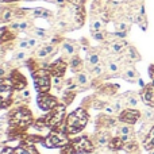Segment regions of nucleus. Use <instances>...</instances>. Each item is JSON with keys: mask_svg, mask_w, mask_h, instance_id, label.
I'll return each instance as SVG.
<instances>
[{"mask_svg": "<svg viewBox=\"0 0 154 154\" xmlns=\"http://www.w3.org/2000/svg\"><path fill=\"white\" fill-rule=\"evenodd\" d=\"M88 123V114L85 109L77 108L72 114L68 115L66 120H65L64 126L61 128V133L66 134V135H72V134H77L87 126Z\"/></svg>", "mask_w": 154, "mask_h": 154, "instance_id": "obj_1", "label": "nucleus"}, {"mask_svg": "<svg viewBox=\"0 0 154 154\" xmlns=\"http://www.w3.org/2000/svg\"><path fill=\"white\" fill-rule=\"evenodd\" d=\"M65 115H66V106L65 104H58L53 109H50L49 114L42 118L46 128H50L53 131H61L60 128H61L62 123H65Z\"/></svg>", "mask_w": 154, "mask_h": 154, "instance_id": "obj_2", "label": "nucleus"}, {"mask_svg": "<svg viewBox=\"0 0 154 154\" xmlns=\"http://www.w3.org/2000/svg\"><path fill=\"white\" fill-rule=\"evenodd\" d=\"M32 123V114L27 108H16L10 115V126L12 130H24Z\"/></svg>", "mask_w": 154, "mask_h": 154, "instance_id": "obj_3", "label": "nucleus"}, {"mask_svg": "<svg viewBox=\"0 0 154 154\" xmlns=\"http://www.w3.org/2000/svg\"><path fill=\"white\" fill-rule=\"evenodd\" d=\"M50 76H51L50 70L46 69V68H39L38 70L32 72L35 89H37L39 93H46L50 91V85H51Z\"/></svg>", "mask_w": 154, "mask_h": 154, "instance_id": "obj_4", "label": "nucleus"}, {"mask_svg": "<svg viewBox=\"0 0 154 154\" xmlns=\"http://www.w3.org/2000/svg\"><path fill=\"white\" fill-rule=\"evenodd\" d=\"M69 143L66 134L61 133V131H53L48 137L42 139V145L49 149H56V147H64L65 145Z\"/></svg>", "mask_w": 154, "mask_h": 154, "instance_id": "obj_5", "label": "nucleus"}, {"mask_svg": "<svg viewBox=\"0 0 154 154\" xmlns=\"http://www.w3.org/2000/svg\"><path fill=\"white\" fill-rule=\"evenodd\" d=\"M14 91V85L10 79L0 77V109L5 108L11 103V95Z\"/></svg>", "mask_w": 154, "mask_h": 154, "instance_id": "obj_6", "label": "nucleus"}, {"mask_svg": "<svg viewBox=\"0 0 154 154\" xmlns=\"http://www.w3.org/2000/svg\"><path fill=\"white\" fill-rule=\"evenodd\" d=\"M37 103H38V107H39L41 109H43V111H50V109H53L54 107L58 106L57 97L50 96L49 92L39 93V95H38V99H37Z\"/></svg>", "mask_w": 154, "mask_h": 154, "instance_id": "obj_7", "label": "nucleus"}, {"mask_svg": "<svg viewBox=\"0 0 154 154\" xmlns=\"http://www.w3.org/2000/svg\"><path fill=\"white\" fill-rule=\"evenodd\" d=\"M70 143L75 147L76 153H91L93 150V143L87 137H80V138L72 141Z\"/></svg>", "mask_w": 154, "mask_h": 154, "instance_id": "obj_8", "label": "nucleus"}, {"mask_svg": "<svg viewBox=\"0 0 154 154\" xmlns=\"http://www.w3.org/2000/svg\"><path fill=\"white\" fill-rule=\"evenodd\" d=\"M139 116H141L139 111H137V109H134V108H128V109H125V111L120 112L119 120L123 123H127V125H134V123L139 119Z\"/></svg>", "mask_w": 154, "mask_h": 154, "instance_id": "obj_9", "label": "nucleus"}, {"mask_svg": "<svg viewBox=\"0 0 154 154\" xmlns=\"http://www.w3.org/2000/svg\"><path fill=\"white\" fill-rule=\"evenodd\" d=\"M10 80L14 85V89H18V91H23L27 85V81L24 79V76L22 75L19 70H12L10 73Z\"/></svg>", "mask_w": 154, "mask_h": 154, "instance_id": "obj_10", "label": "nucleus"}, {"mask_svg": "<svg viewBox=\"0 0 154 154\" xmlns=\"http://www.w3.org/2000/svg\"><path fill=\"white\" fill-rule=\"evenodd\" d=\"M49 70H50V73L53 76L62 77L65 75V70H66V62L62 61V60H57L56 62H53V64L50 65Z\"/></svg>", "mask_w": 154, "mask_h": 154, "instance_id": "obj_11", "label": "nucleus"}, {"mask_svg": "<svg viewBox=\"0 0 154 154\" xmlns=\"http://www.w3.org/2000/svg\"><path fill=\"white\" fill-rule=\"evenodd\" d=\"M14 154H39L31 142H22L18 147L14 149Z\"/></svg>", "mask_w": 154, "mask_h": 154, "instance_id": "obj_12", "label": "nucleus"}, {"mask_svg": "<svg viewBox=\"0 0 154 154\" xmlns=\"http://www.w3.org/2000/svg\"><path fill=\"white\" fill-rule=\"evenodd\" d=\"M141 96H142V100L145 101V104L153 107L154 106V84L145 87L143 91L141 92Z\"/></svg>", "mask_w": 154, "mask_h": 154, "instance_id": "obj_13", "label": "nucleus"}, {"mask_svg": "<svg viewBox=\"0 0 154 154\" xmlns=\"http://www.w3.org/2000/svg\"><path fill=\"white\" fill-rule=\"evenodd\" d=\"M108 146H109V149H112V150H120L125 147V142L122 141L120 137H115V138H112L111 141L108 142Z\"/></svg>", "mask_w": 154, "mask_h": 154, "instance_id": "obj_14", "label": "nucleus"}, {"mask_svg": "<svg viewBox=\"0 0 154 154\" xmlns=\"http://www.w3.org/2000/svg\"><path fill=\"white\" fill-rule=\"evenodd\" d=\"M145 149L146 150H153L154 149V127L149 131V135L145 139Z\"/></svg>", "mask_w": 154, "mask_h": 154, "instance_id": "obj_15", "label": "nucleus"}, {"mask_svg": "<svg viewBox=\"0 0 154 154\" xmlns=\"http://www.w3.org/2000/svg\"><path fill=\"white\" fill-rule=\"evenodd\" d=\"M84 16H85V11H84V7H76L75 10V19L77 22V24H82V22H84Z\"/></svg>", "mask_w": 154, "mask_h": 154, "instance_id": "obj_16", "label": "nucleus"}, {"mask_svg": "<svg viewBox=\"0 0 154 154\" xmlns=\"http://www.w3.org/2000/svg\"><path fill=\"white\" fill-rule=\"evenodd\" d=\"M76 80H77V84H79L80 87H85V85H88V82H89V77H88V75L84 72L77 73Z\"/></svg>", "mask_w": 154, "mask_h": 154, "instance_id": "obj_17", "label": "nucleus"}, {"mask_svg": "<svg viewBox=\"0 0 154 154\" xmlns=\"http://www.w3.org/2000/svg\"><path fill=\"white\" fill-rule=\"evenodd\" d=\"M12 38H14V34L8 32L7 27H0V43L5 42L8 39H12Z\"/></svg>", "mask_w": 154, "mask_h": 154, "instance_id": "obj_18", "label": "nucleus"}, {"mask_svg": "<svg viewBox=\"0 0 154 154\" xmlns=\"http://www.w3.org/2000/svg\"><path fill=\"white\" fill-rule=\"evenodd\" d=\"M31 12L34 14L35 16H41V18H49V16H51L50 11L45 10V8H35V10H32Z\"/></svg>", "mask_w": 154, "mask_h": 154, "instance_id": "obj_19", "label": "nucleus"}, {"mask_svg": "<svg viewBox=\"0 0 154 154\" xmlns=\"http://www.w3.org/2000/svg\"><path fill=\"white\" fill-rule=\"evenodd\" d=\"M123 77H125V80L134 81V80L137 79V72L133 69V68H127V69H126V72L123 73Z\"/></svg>", "mask_w": 154, "mask_h": 154, "instance_id": "obj_20", "label": "nucleus"}, {"mask_svg": "<svg viewBox=\"0 0 154 154\" xmlns=\"http://www.w3.org/2000/svg\"><path fill=\"white\" fill-rule=\"evenodd\" d=\"M80 68H81V60L77 56H75L70 60V69H72V72H77Z\"/></svg>", "mask_w": 154, "mask_h": 154, "instance_id": "obj_21", "label": "nucleus"}, {"mask_svg": "<svg viewBox=\"0 0 154 154\" xmlns=\"http://www.w3.org/2000/svg\"><path fill=\"white\" fill-rule=\"evenodd\" d=\"M126 46H127V45H126V42H114L111 45V50L114 51V53H120V51H122Z\"/></svg>", "mask_w": 154, "mask_h": 154, "instance_id": "obj_22", "label": "nucleus"}, {"mask_svg": "<svg viewBox=\"0 0 154 154\" xmlns=\"http://www.w3.org/2000/svg\"><path fill=\"white\" fill-rule=\"evenodd\" d=\"M119 133H120V137H131V133H133V130H131L130 126H122V127L119 128Z\"/></svg>", "mask_w": 154, "mask_h": 154, "instance_id": "obj_23", "label": "nucleus"}, {"mask_svg": "<svg viewBox=\"0 0 154 154\" xmlns=\"http://www.w3.org/2000/svg\"><path fill=\"white\" fill-rule=\"evenodd\" d=\"M126 104H127V107H130V108H135V107L138 106V99H137L135 96H128L127 100H126Z\"/></svg>", "mask_w": 154, "mask_h": 154, "instance_id": "obj_24", "label": "nucleus"}, {"mask_svg": "<svg viewBox=\"0 0 154 154\" xmlns=\"http://www.w3.org/2000/svg\"><path fill=\"white\" fill-rule=\"evenodd\" d=\"M127 57H128L130 60H134V61H135V60H139L138 53H137L135 49L131 48V46H128V48H127Z\"/></svg>", "mask_w": 154, "mask_h": 154, "instance_id": "obj_25", "label": "nucleus"}, {"mask_svg": "<svg viewBox=\"0 0 154 154\" xmlns=\"http://www.w3.org/2000/svg\"><path fill=\"white\" fill-rule=\"evenodd\" d=\"M51 82H53V87L54 88H61L62 84H64V80H62V77L60 76H53V79H51Z\"/></svg>", "mask_w": 154, "mask_h": 154, "instance_id": "obj_26", "label": "nucleus"}, {"mask_svg": "<svg viewBox=\"0 0 154 154\" xmlns=\"http://www.w3.org/2000/svg\"><path fill=\"white\" fill-rule=\"evenodd\" d=\"M62 154H76V150H75V147L72 146V143H68V145H65L64 147H62Z\"/></svg>", "mask_w": 154, "mask_h": 154, "instance_id": "obj_27", "label": "nucleus"}, {"mask_svg": "<svg viewBox=\"0 0 154 154\" xmlns=\"http://www.w3.org/2000/svg\"><path fill=\"white\" fill-rule=\"evenodd\" d=\"M92 31L93 32H99L101 30V27H103V22L101 20H93L92 22Z\"/></svg>", "mask_w": 154, "mask_h": 154, "instance_id": "obj_28", "label": "nucleus"}, {"mask_svg": "<svg viewBox=\"0 0 154 154\" xmlns=\"http://www.w3.org/2000/svg\"><path fill=\"white\" fill-rule=\"evenodd\" d=\"M108 135H107L106 133L104 134H100V135H99V138H97V143L100 145V146H104V145H107L108 143Z\"/></svg>", "mask_w": 154, "mask_h": 154, "instance_id": "obj_29", "label": "nucleus"}, {"mask_svg": "<svg viewBox=\"0 0 154 154\" xmlns=\"http://www.w3.org/2000/svg\"><path fill=\"white\" fill-rule=\"evenodd\" d=\"M62 48H64V50L66 51V53L69 54V56H73V53H75V46H73L70 42L64 43V46H62Z\"/></svg>", "mask_w": 154, "mask_h": 154, "instance_id": "obj_30", "label": "nucleus"}, {"mask_svg": "<svg viewBox=\"0 0 154 154\" xmlns=\"http://www.w3.org/2000/svg\"><path fill=\"white\" fill-rule=\"evenodd\" d=\"M125 150H127L128 153H133L137 150V145L134 143V142H127V143H125V147H123Z\"/></svg>", "mask_w": 154, "mask_h": 154, "instance_id": "obj_31", "label": "nucleus"}, {"mask_svg": "<svg viewBox=\"0 0 154 154\" xmlns=\"http://www.w3.org/2000/svg\"><path fill=\"white\" fill-rule=\"evenodd\" d=\"M103 111L106 112L107 115H114L115 112V108H114V106H109V104H104L103 106Z\"/></svg>", "mask_w": 154, "mask_h": 154, "instance_id": "obj_32", "label": "nucleus"}, {"mask_svg": "<svg viewBox=\"0 0 154 154\" xmlns=\"http://www.w3.org/2000/svg\"><path fill=\"white\" fill-rule=\"evenodd\" d=\"M88 61H89L91 65H97L99 62H100V57L97 56V54H92V56H89V58H88Z\"/></svg>", "mask_w": 154, "mask_h": 154, "instance_id": "obj_33", "label": "nucleus"}, {"mask_svg": "<svg viewBox=\"0 0 154 154\" xmlns=\"http://www.w3.org/2000/svg\"><path fill=\"white\" fill-rule=\"evenodd\" d=\"M27 57H29V54L26 51H18L15 54V60H18V61H24V60H27Z\"/></svg>", "mask_w": 154, "mask_h": 154, "instance_id": "obj_34", "label": "nucleus"}, {"mask_svg": "<svg viewBox=\"0 0 154 154\" xmlns=\"http://www.w3.org/2000/svg\"><path fill=\"white\" fill-rule=\"evenodd\" d=\"M27 22H20V23H14L12 26V29H16V30H24V29H27Z\"/></svg>", "mask_w": 154, "mask_h": 154, "instance_id": "obj_35", "label": "nucleus"}, {"mask_svg": "<svg viewBox=\"0 0 154 154\" xmlns=\"http://www.w3.org/2000/svg\"><path fill=\"white\" fill-rule=\"evenodd\" d=\"M108 70L111 73H118V70H119V65H118L116 62H109L108 64Z\"/></svg>", "mask_w": 154, "mask_h": 154, "instance_id": "obj_36", "label": "nucleus"}, {"mask_svg": "<svg viewBox=\"0 0 154 154\" xmlns=\"http://www.w3.org/2000/svg\"><path fill=\"white\" fill-rule=\"evenodd\" d=\"M92 73H93V75H95V76L101 75V73H103V66H101L100 64L95 65V66H93V69H92Z\"/></svg>", "mask_w": 154, "mask_h": 154, "instance_id": "obj_37", "label": "nucleus"}, {"mask_svg": "<svg viewBox=\"0 0 154 154\" xmlns=\"http://www.w3.org/2000/svg\"><path fill=\"white\" fill-rule=\"evenodd\" d=\"M20 96H22V99H23V100H29V99L31 97V93H30V89H27V88H24V89L22 91Z\"/></svg>", "mask_w": 154, "mask_h": 154, "instance_id": "obj_38", "label": "nucleus"}, {"mask_svg": "<svg viewBox=\"0 0 154 154\" xmlns=\"http://www.w3.org/2000/svg\"><path fill=\"white\" fill-rule=\"evenodd\" d=\"M37 56L39 57V58H46V57L49 56V53H48V50H46L45 48H42V49H39V50L37 51Z\"/></svg>", "mask_w": 154, "mask_h": 154, "instance_id": "obj_39", "label": "nucleus"}, {"mask_svg": "<svg viewBox=\"0 0 154 154\" xmlns=\"http://www.w3.org/2000/svg\"><path fill=\"white\" fill-rule=\"evenodd\" d=\"M145 116H146L147 120H154V112L150 108H147L146 111H145Z\"/></svg>", "mask_w": 154, "mask_h": 154, "instance_id": "obj_40", "label": "nucleus"}, {"mask_svg": "<svg viewBox=\"0 0 154 154\" xmlns=\"http://www.w3.org/2000/svg\"><path fill=\"white\" fill-rule=\"evenodd\" d=\"M114 108H115V111H116V112H122V101H120V100L115 101Z\"/></svg>", "mask_w": 154, "mask_h": 154, "instance_id": "obj_41", "label": "nucleus"}, {"mask_svg": "<svg viewBox=\"0 0 154 154\" xmlns=\"http://www.w3.org/2000/svg\"><path fill=\"white\" fill-rule=\"evenodd\" d=\"M128 24L127 23H119L118 24V31H127Z\"/></svg>", "mask_w": 154, "mask_h": 154, "instance_id": "obj_42", "label": "nucleus"}, {"mask_svg": "<svg viewBox=\"0 0 154 154\" xmlns=\"http://www.w3.org/2000/svg\"><path fill=\"white\" fill-rule=\"evenodd\" d=\"M34 32H35V35H37V37H41V38H43V37L46 35V31H45V30L35 29V30H34Z\"/></svg>", "mask_w": 154, "mask_h": 154, "instance_id": "obj_43", "label": "nucleus"}, {"mask_svg": "<svg viewBox=\"0 0 154 154\" xmlns=\"http://www.w3.org/2000/svg\"><path fill=\"white\" fill-rule=\"evenodd\" d=\"M18 46H19V48H20V49H27V48H30V46H29V41H27V39L20 41Z\"/></svg>", "mask_w": 154, "mask_h": 154, "instance_id": "obj_44", "label": "nucleus"}, {"mask_svg": "<svg viewBox=\"0 0 154 154\" xmlns=\"http://www.w3.org/2000/svg\"><path fill=\"white\" fill-rule=\"evenodd\" d=\"M3 19H4L5 22H7V20H11V19H12V12H11V11H5L4 15H3Z\"/></svg>", "mask_w": 154, "mask_h": 154, "instance_id": "obj_45", "label": "nucleus"}, {"mask_svg": "<svg viewBox=\"0 0 154 154\" xmlns=\"http://www.w3.org/2000/svg\"><path fill=\"white\" fill-rule=\"evenodd\" d=\"M68 2H70L72 4H75L76 7H81L82 4H84V2L85 0H68Z\"/></svg>", "mask_w": 154, "mask_h": 154, "instance_id": "obj_46", "label": "nucleus"}, {"mask_svg": "<svg viewBox=\"0 0 154 154\" xmlns=\"http://www.w3.org/2000/svg\"><path fill=\"white\" fill-rule=\"evenodd\" d=\"M93 38H95V39L96 41H103V34H101V32L100 31H99V32H93Z\"/></svg>", "mask_w": 154, "mask_h": 154, "instance_id": "obj_47", "label": "nucleus"}, {"mask_svg": "<svg viewBox=\"0 0 154 154\" xmlns=\"http://www.w3.org/2000/svg\"><path fill=\"white\" fill-rule=\"evenodd\" d=\"M2 154H14V149H12V147H4V149H3V152H2Z\"/></svg>", "mask_w": 154, "mask_h": 154, "instance_id": "obj_48", "label": "nucleus"}, {"mask_svg": "<svg viewBox=\"0 0 154 154\" xmlns=\"http://www.w3.org/2000/svg\"><path fill=\"white\" fill-rule=\"evenodd\" d=\"M45 49L48 50V53H49V54L54 53V46H53V45H46V46H45Z\"/></svg>", "mask_w": 154, "mask_h": 154, "instance_id": "obj_49", "label": "nucleus"}, {"mask_svg": "<svg viewBox=\"0 0 154 154\" xmlns=\"http://www.w3.org/2000/svg\"><path fill=\"white\" fill-rule=\"evenodd\" d=\"M27 41H29V46H30V48H34V46H37V39L31 38V39H27Z\"/></svg>", "mask_w": 154, "mask_h": 154, "instance_id": "obj_50", "label": "nucleus"}, {"mask_svg": "<svg viewBox=\"0 0 154 154\" xmlns=\"http://www.w3.org/2000/svg\"><path fill=\"white\" fill-rule=\"evenodd\" d=\"M116 37H119V38H125L126 37V31H116Z\"/></svg>", "mask_w": 154, "mask_h": 154, "instance_id": "obj_51", "label": "nucleus"}, {"mask_svg": "<svg viewBox=\"0 0 154 154\" xmlns=\"http://www.w3.org/2000/svg\"><path fill=\"white\" fill-rule=\"evenodd\" d=\"M4 73H5V70L3 69L2 66H0V77H4Z\"/></svg>", "mask_w": 154, "mask_h": 154, "instance_id": "obj_52", "label": "nucleus"}, {"mask_svg": "<svg viewBox=\"0 0 154 154\" xmlns=\"http://www.w3.org/2000/svg\"><path fill=\"white\" fill-rule=\"evenodd\" d=\"M65 82H66V84H68V85H72L73 80H72V79H68V80H66V81H65Z\"/></svg>", "mask_w": 154, "mask_h": 154, "instance_id": "obj_53", "label": "nucleus"}, {"mask_svg": "<svg viewBox=\"0 0 154 154\" xmlns=\"http://www.w3.org/2000/svg\"><path fill=\"white\" fill-rule=\"evenodd\" d=\"M64 2H65V0H56L57 4H64Z\"/></svg>", "mask_w": 154, "mask_h": 154, "instance_id": "obj_54", "label": "nucleus"}, {"mask_svg": "<svg viewBox=\"0 0 154 154\" xmlns=\"http://www.w3.org/2000/svg\"><path fill=\"white\" fill-rule=\"evenodd\" d=\"M2 2H8V3H11V2H16V0H2Z\"/></svg>", "mask_w": 154, "mask_h": 154, "instance_id": "obj_55", "label": "nucleus"}, {"mask_svg": "<svg viewBox=\"0 0 154 154\" xmlns=\"http://www.w3.org/2000/svg\"><path fill=\"white\" fill-rule=\"evenodd\" d=\"M150 154H154V150H152V152H150Z\"/></svg>", "mask_w": 154, "mask_h": 154, "instance_id": "obj_56", "label": "nucleus"}, {"mask_svg": "<svg viewBox=\"0 0 154 154\" xmlns=\"http://www.w3.org/2000/svg\"><path fill=\"white\" fill-rule=\"evenodd\" d=\"M31 2H32V0H31Z\"/></svg>", "mask_w": 154, "mask_h": 154, "instance_id": "obj_57", "label": "nucleus"}]
</instances>
